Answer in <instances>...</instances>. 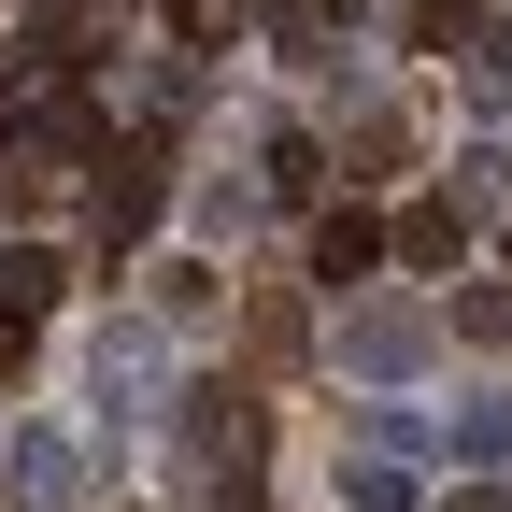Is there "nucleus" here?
<instances>
[{
    "label": "nucleus",
    "mask_w": 512,
    "mask_h": 512,
    "mask_svg": "<svg viewBox=\"0 0 512 512\" xmlns=\"http://www.w3.org/2000/svg\"><path fill=\"white\" fill-rule=\"evenodd\" d=\"M86 157H100V100H72V86H43V100L0 114V171H15V185H57Z\"/></svg>",
    "instance_id": "obj_1"
},
{
    "label": "nucleus",
    "mask_w": 512,
    "mask_h": 512,
    "mask_svg": "<svg viewBox=\"0 0 512 512\" xmlns=\"http://www.w3.org/2000/svg\"><path fill=\"white\" fill-rule=\"evenodd\" d=\"M86 171H100V185H86V228H100V256H128V242L171 214V157H157V143H100Z\"/></svg>",
    "instance_id": "obj_2"
},
{
    "label": "nucleus",
    "mask_w": 512,
    "mask_h": 512,
    "mask_svg": "<svg viewBox=\"0 0 512 512\" xmlns=\"http://www.w3.org/2000/svg\"><path fill=\"white\" fill-rule=\"evenodd\" d=\"M427 356H441V328H427L413 299H356V313H342V384H384V399H399Z\"/></svg>",
    "instance_id": "obj_3"
},
{
    "label": "nucleus",
    "mask_w": 512,
    "mask_h": 512,
    "mask_svg": "<svg viewBox=\"0 0 512 512\" xmlns=\"http://www.w3.org/2000/svg\"><path fill=\"white\" fill-rule=\"evenodd\" d=\"M86 399H100L114 427L171 413V342H157V328H100V342H86Z\"/></svg>",
    "instance_id": "obj_4"
},
{
    "label": "nucleus",
    "mask_w": 512,
    "mask_h": 512,
    "mask_svg": "<svg viewBox=\"0 0 512 512\" xmlns=\"http://www.w3.org/2000/svg\"><path fill=\"white\" fill-rule=\"evenodd\" d=\"M0 512H86V441L15 427V441H0Z\"/></svg>",
    "instance_id": "obj_5"
},
{
    "label": "nucleus",
    "mask_w": 512,
    "mask_h": 512,
    "mask_svg": "<svg viewBox=\"0 0 512 512\" xmlns=\"http://www.w3.org/2000/svg\"><path fill=\"white\" fill-rule=\"evenodd\" d=\"M384 256H399V228H384L370 200H328V214H313V285H356V271H384Z\"/></svg>",
    "instance_id": "obj_6"
},
{
    "label": "nucleus",
    "mask_w": 512,
    "mask_h": 512,
    "mask_svg": "<svg viewBox=\"0 0 512 512\" xmlns=\"http://www.w3.org/2000/svg\"><path fill=\"white\" fill-rule=\"evenodd\" d=\"M57 285H72V256L57 242H0V356H15V328H43Z\"/></svg>",
    "instance_id": "obj_7"
},
{
    "label": "nucleus",
    "mask_w": 512,
    "mask_h": 512,
    "mask_svg": "<svg viewBox=\"0 0 512 512\" xmlns=\"http://www.w3.org/2000/svg\"><path fill=\"white\" fill-rule=\"evenodd\" d=\"M342 512H413V456L399 441H356L342 456Z\"/></svg>",
    "instance_id": "obj_8"
},
{
    "label": "nucleus",
    "mask_w": 512,
    "mask_h": 512,
    "mask_svg": "<svg viewBox=\"0 0 512 512\" xmlns=\"http://www.w3.org/2000/svg\"><path fill=\"white\" fill-rule=\"evenodd\" d=\"M441 441H456L470 470H512V399H498V384H470V399L441 413Z\"/></svg>",
    "instance_id": "obj_9"
},
{
    "label": "nucleus",
    "mask_w": 512,
    "mask_h": 512,
    "mask_svg": "<svg viewBox=\"0 0 512 512\" xmlns=\"http://www.w3.org/2000/svg\"><path fill=\"white\" fill-rule=\"evenodd\" d=\"M399 256H413V271H456V256H470V200H413L399 214Z\"/></svg>",
    "instance_id": "obj_10"
},
{
    "label": "nucleus",
    "mask_w": 512,
    "mask_h": 512,
    "mask_svg": "<svg viewBox=\"0 0 512 512\" xmlns=\"http://www.w3.org/2000/svg\"><path fill=\"white\" fill-rule=\"evenodd\" d=\"M313 171H328V157H313L299 128H271V143H256V200H313Z\"/></svg>",
    "instance_id": "obj_11"
},
{
    "label": "nucleus",
    "mask_w": 512,
    "mask_h": 512,
    "mask_svg": "<svg viewBox=\"0 0 512 512\" xmlns=\"http://www.w3.org/2000/svg\"><path fill=\"white\" fill-rule=\"evenodd\" d=\"M413 43H427V57H456V43H484V0H413Z\"/></svg>",
    "instance_id": "obj_12"
},
{
    "label": "nucleus",
    "mask_w": 512,
    "mask_h": 512,
    "mask_svg": "<svg viewBox=\"0 0 512 512\" xmlns=\"http://www.w3.org/2000/svg\"><path fill=\"white\" fill-rule=\"evenodd\" d=\"M456 328H470V342H498V356H512V285H470V299H456Z\"/></svg>",
    "instance_id": "obj_13"
},
{
    "label": "nucleus",
    "mask_w": 512,
    "mask_h": 512,
    "mask_svg": "<svg viewBox=\"0 0 512 512\" xmlns=\"http://www.w3.org/2000/svg\"><path fill=\"white\" fill-rule=\"evenodd\" d=\"M470 86H484V100H512V15H498V29L470 43Z\"/></svg>",
    "instance_id": "obj_14"
},
{
    "label": "nucleus",
    "mask_w": 512,
    "mask_h": 512,
    "mask_svg": "<svg viewBox=\"0 0 512 512\" xmlns=\"http://www.w3.org/2000/svg\"><path fill=\"white\" fill-rule=\"evenodd\" d=\"M171 29H185V43H228V29H242V0H171Z\"/></svg>",
    "instance_id": "obj_15"
},
{
    "label": "nucleus",
    "mask_w": 512,
    "mask_h": 512,
    "mask_svg": "<svg viewBox=\"0 0 512 512\" xmlns=\"http://www.w3.org/2000/svg\"><path fill=\"white\" fill-rule=\"evenodd\" d=\"M200 512H271V498H256V470H214V498Z\"/></svg>",
    "instance_id": "obj_16"
},
{
    "label": "nucleus",
    "mask_w": 512,
    "mask_h": 512,
    "mask_svg": "<svg viewBox=\"0 0 512 512\" xmlns=\"http://www.w3.org/2000/svg\"><path fill=\"white\" fill-rule=\"evenodd\" d=\"M456 512H512V498H498V484H470V498H456Z\"/></svg>",
    "instance_id": "obj_17"
}]
</instances>
